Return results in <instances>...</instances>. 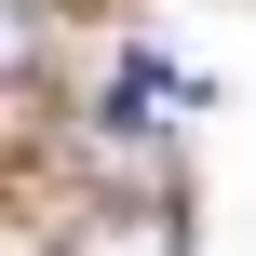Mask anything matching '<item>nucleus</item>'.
I'll use <instances>...</instances> for the list:
<instances>
[{
  "instance_id": "nucleus-1",
  "label": "nucleus",
  "mask_w": 256,
  "mask_h": 256,
  "mask_svg": "<svg viewBox=\"0 0 256 256\" xmlns=\"http://www.w3.org/2000/svg\"><path fill=\"white\" fill-rule=\"evenodd\" d=\"M54 256H176V202H162V189H135V202H81V216L54 230Z\"/></svg>"
}]
</instances>
